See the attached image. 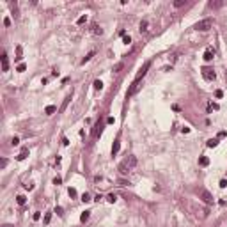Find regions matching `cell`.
Returning a JSON list of instances; mask_svg holds the SVG:
<instances>
[{"mask_svg":"<svg viewBox=\"0 0 227 227\" xmlns=\"http://www.w3.org/2000/svg\"><path fill=\"white\" fill-rule=\"evenodd\" d=\"M213 27V20L211 18H204V20H200V22H197L195 23V30H199V32H206V30H209Z\"/></svg>","mask_w":227,"mask_h":227,"instance_id":"1","label":"cell"},{"mask_svg":"<svg viewBox=\"0 0 227 227\" xmlns=\"http://www.w3.org/2000/svg\"><path fill=\"white\" fill-rule=\"evenodd\" d=\"M199 197H200L206 204H213V195H211L208 190H204V188H202V190L199 192Z\"/></svg>","mask_w":227,"mask_h":227,"instance_id":"2","label":"cell"},{"mask_svg":"<svg viewBox=\"0 0 227 227\" xmlns=\"http://www.w3.org/2000/svg\"><path fill=\"white\" fill-rule=\"evenodd\" d=\"M202 76L208 80V82H211V80H215V71H213L211 68L206 66V68H202Z\"/></svg>","mask_w":227,"mask_h":227,"instance_id":"3","label":"cell"},{"mask_svg":"<svg viewBox=\"0 0 227 227\" xmlns=\"http://www.w3.org/2000/svg\"><path fill=\"white\" fill-rule=\"evenodd\" d=\"M2 71H9V60L6 53H2Z\"/></svg>","mask_w":227,"mask_h":227,"instance_id":"4","label":"cell"},{"mask_svg":"<svg viewBox=\"0 0 227 227\" xmlns=\"http://www.w3.org/2000/svg\"><path fill=\"white\" fill-rule=\"evenodd\" d=\"M126 165L130 169H133V167H137V156H130L128 160H126Z\"/></svg>","mask_w":227,"mask_h":227,"instance_id":"5","label":"cell"},{"mask_svg":"<svg viewBox=\"0 0 227 227\" xmlns=\"http://www.w3.org/2000/svg\"><path fill=\"white\" fill-rule=\"evenodd\" d=\"M213 57H215V53H213L211 50H206V52H204V60H206V62H211Z\"/></svg>","mask_w":227,"mask_h":227,"instance_id":"6","label":"cell"},{"mask_svg":"<svg viewBox=\"0 0 227 227\" xmlns=\"http://www.w3.org/2000/svg\"><path fill=\"white\" fill-rule=\"evenodd\" d=\"M14 59L18 60V62H20V60H22V59H23V48H22V46H20V45L16 46V57H14Z\"/></svg>","mask_w":227,"mask_h":227,"instance_id":"7","label":"cell"},{"mask_svg":"<svg viewBox=\"0 0 227 227\" xmlns=\"http://www.w3.org/2000/svg\"><path fill=\"white\" fill-rule=\"evenodd\" d=\"M119 149H121V142L115 140V142H114V146H112V156H115V154L119 153Z\"/></svg>","mask_w":227,"mask_h":227,"instance_id":"8","label":"cell"},{"mask_svg":"<svg viewBox=\"0 0 227 227\" xmlns=\"http://www.w3.org/2000/svg\"><path fill=\"white\" fill-rule=\"evenodd\" d=\"M199 165H200V167H208V165H209V158L208 156H200L199 158Z\"/></svg>","mask_w":227,"mask_h":227,"instance_id":"9","label":"cell"},{"mask_svg":"<svg viewBox=\"0 0 227 227\" xmlns=\"http://www.w3.org/2000/svg\"><path fill=\"white\" fill-rule=\"evenodd\" d=\"M55 112H57V107H55V105H48V107L45 108V114H46V115H52V114H55Z\"/></svg>","mask_w":227,"mask_h":227,"instance_id":"10","label":"cell"},{"mask_svg":"<svg viewBox=\"0 0 227 227\" xmlns=\"http://www.w3.org/2000/svg\"><path fill=\"white\" fill-rule=\"evenodd\" d=\"M27 154H29V149H23L22 153H20V154L16 156V160H18V161H22V160H25V158H27Z\"/></svg>","mask_w":227,"mask_h":227,"instance_id":"11","label":"cell"},{"mask_svg":"<svg viewBox=\"0 0 227 227\" xmlns=\"http://www.w3.org/2000/svg\"><path fill=\"white\" fill-rule=\"evenodd\" d=\"M206 146H208V147H216V146H218V138H209Z\"/></svg>","mask_w":227,"mask_h":227,"instance_id":"12","label":"cell"},{"mask_svg":"<svg viewBox=\"0 0 227 227\" xmlns=\"http://www.w3.org/2000/svg\"><path fill=\"white\" fill-rule=\"evenodd\" d=\"M119 170H121V174H126V172L130 170V167H128V165H126V161L119 165Z\"/></svg>","mask_w":227,"mask_h":227,"instance_id":"13","label":"cell"},{"mask_svg":"<svg viewBox=\"0 0 227 227\" xmlns=\"http://www.w3.org/2000/svg\"><path fill=\"white\" fill-rule=\"evenodd\" d=\"M69 99H71V94H68V96H66V99H64V103H62V107H60V112H64V110H66V107H68Z\"/></svg>","mask_w":227,"mask_h":227,"instance_id":"14","label":"cell"},{"mask_svg":"<svg viewBox=\"0 0 227 227\" xmlns=\"http://www.w3.org/2000/svg\"><path fill=\"white\" fill-rule=\"evenodd\" d=\"M89 216H91V211H84V213H82V216H80V222H87Z\"/></svg>","mask_w":227,"mask_h":227,"instance_id":"15","label":"cell"},{"mask_svg":"<svg viewBox=\"0 0 227 227\" xmlns=\"http://www.w3.org/2000/svg\"><path fill=\"white\" fill-rule=\"evenodd\" d=\"M92 57H94V52H89V53H87V55L84 57V60H82V64H85V62H89V60H91Z\"/></svg>","mask_w":227,"mask_h":227,"instance_id":"16","label":"cell"},{"mask_svg":"<svg viewBox=\"0 0 227 227\" xmlns=\"http://www.w3.org/2000/svg\"><path fill=\"white\" fill-rule=\"evenodd\" d=\"M16 202H18L20 206H23V204L27 202V199H25V195H18V197H16Z\"/></svg>","mask_w":227,"mask_h":227,"instance_id":"17","label":"cell"},{"mask_svg":"<svg viewBox=\"0 0 227 227\" xmlns=\"http://www.w3.org/2000/svg\"><path fill=\"white\" fill-rule=\"evenodd\" d=\"M92 85H94V89H96V91H101V89H103V82H101V80H96Z\"/></svg>","mask_w":227,"mask_h":227,"instance_id":"18","label":"cell"},{"mask_svg":"<svg viewBox=\"0 0 227 227\" xmlns=\"http://www.w3.org/2000/svg\"><path fill=\"white\" fill-rule=\"evenodd\" d=\"M223 6V2H209V7L211 9H218V7H222Z\"/></svg>","mask_w":227,"mask_h":227,"instance_id":"19","label":"cell"},{"mask_svg":"<svg viewBox=\"0 0 227 227\" xmlns=\"http://www.w3.org/2000/svg\"><path fill=\"white\" fill-rule=\"evenodd\" d=\"M85 22H87V14H84V16H80V18L76 20V23H78V25H82V23H85Z\"/></svg>","mask_w":227,"mask_h":227,"instance_id":"20","label":"cell"},{"mask_svg":"<svg viewBox=\"0 0 227 227\" xmlns=\"http://www.w3.org/2000/svg\"><path fill=\"white\" fill-rule=\"evenodd\" d=\"M184 4H186V0H176V2H174V7H183Z\"/></svg>","mask_w":227,"mask_h":227,"instance_id":"21","label":"cell"},{"mask_svg":"<svg viewBox=\"0 0 227 227\" xmlns=\"http://www.w3.org/2000/svg\"><path fill=\"white\" fill-rule=\"evenodd\" d=\"M92 32H94L96 36H101V34H103V29H101V27H98V25H94V30H92Z\"/></svg>","mask_w":227,"mask_h":227,"instance_id":"22","label":"cell"},{"mask_svg":"<svg viewBox=\"0 0 227 227\" xmlns=\"http://www.w3.org/2000/svg\"><path fill=\"white\" fill-rule=\"evenodd\" d=\"M68 193H69V197H71V199H76V195H78L75 188H69V190H68Z\"/></svg>","mask_w":227,"mask_h":227,"instance_id":"23","label":"cell"},{"mask_svg":"<svg viewBox=\"0 0 227 227\" xmlns=\"http://www.w3.org/2000/svg\"><path fill=\"white\" fill-rule=\"evenodd\" d=\"M82 200H84V202H91V200H92V199H91V195H89V193H87V192H85V193H84V195H82Z\"/></svg>","mask_w":227,"mask_h":227,"instance_id":"24","label":"cell"},{"mask_svg":"<svg viewBox=\"0 0 227 227\" xmlns=\"http://www.w3.org/2000/svg\"><path fill=\"white\" fill-rule=\"evenodd\" d=\"M25 69H27V66H25V64H18V68H16V71H18V73H23Z\"/></svg>","mask_w":227,"mask_h":227,"instance_id":"25","label":"cell"},{"mask_svg":"<svg viewBox=\"0 0 227 227\" xmlns=\"http://www.w3.org/2000/svg\"><path fill=\"white\" fill-rule=\"evenodd\" d=\"M55 213H57L59 216H62V215H64V209L60 208V206H57V208H55Z\"/></svg>","mask_w":227,"mask_h":227,"instance_id":"26","label":"cell"},{"mask_svg":"<svg viewBox=\"0 0 227 227\" xmlns=\"http://www.w3.org/2000/svg\"><path fill=\"white\" fill-rule=\"evenodd\" d=\"M107 200H108V202H112V204H114V202H115V200H117V197H115V195H114V193H110V195H108V197H107Z\"/></svg>","mask_w":227,"mask_h":227,"instance_id":"27","label":"cell"},{"mask_svg":"<svg viewBox=\"0 0 227 227\" xmlns=\"http://www.w3.org/2000/svg\"><path fill=\"white\" fill-rule=\"evenodd\" d=\"M122 43H124V45H130V43H131V37H130V36H124V37H122Z\"/></svg>","mask_w":227,"mask_h":227,"instance_id":"28","label":"cell"},{"mask_svg":"<svg viewBox=\"0 0 227 227\" xmlns=\"http://www.w3.org/2000/svg\"><path fill=\"white\" fill-rule=\"evenodd\" d=\"M222 96H223V91L222 89H216L215 91V98H222Z\"/></svg>","mask_w":227,"mask_h":227,"instance_id":"29","label":"cell"},{"mask_svg":"<svg viewBox=\"0 0 227 227\" xmlns=\"http://www.w3.org/2000/svg\"><path fill=\"white\" fill-rule=\"evenodd\" d=\"M32 218H34V222H37V220L41 218V213H39V211H36V213L32 215Z\"/></svg>","mask_w":227,"mask_h":227,"instance_id":"30","label":"cell"},{"mask_svg":"<svg viewBox=\"0 0 227 227\" xmlns=\"http://www.w3.org/2000/svg\"><path fill=\"white\" fill-rule=\"evenodd\" d=\"M50 220H52V213H46L45 215V223H50Z\"/></svg>","mask_w":227,"mask_h":227,"instance_id":"31","label":"cell"},{"mask_svg":"<svg viewBox=\"0 0 227 227\" xmlns=\"http://www.w3.org/2000/svg\"><path fill=\"white\" fill-rule=\"evenodd\" d=\"M11 144H13V146H18V144H20V138H18V137H13Z\"/></svg>","mask_w":227,"mask_h":227,"instance_id":"32","label":"cell"},{"mask_svg":"<svg viewBox=\"0 0 227 227\" xmlns=\"http://www.w3.org/2000/svg\"><path fill=\"white\" fill-rule=\"evenodd\" d=\"M6 167H7V160L4 158L2 161H0V169H6Z\"/></svg>","mask_w":227,"mask_h":227,"instance_id":"33","label":"cell"},{"mask_svg":"<svg viewBox=\"0 0 227 227\" xmlns=\"http://www.w3.org/2000/svg\"><path fill=\"white\" fill-rule=\"evenodd\" d=\"M140 30H147V22H142L140 23Z\"/></svg>","mask_w":227,"mask_h":227,"instance_id":"34","label":"cell"},{"mask_svg":"<svg viewBox=\"0 0 227 227\" xmlns=\"http://www.w3.org/2000/svg\"><path fill=\"white\" fill-rule=\"evenodd\" d=\"M60 183H62V179H60L59 176H57V177H53V184H60Z\"/></svg>","mask_w":227,"mask_h":227,"instance_id":"35","label":"cell"},{"mask_svg":"<svg viewBox=\"0 0 227 227\" xmlns=\"http://www.w3.org/2000/svg\"><path fill=\"white\" fill-rule=\"evenodd\" d=\"M126 184H130V183L124 181V179H119V186H126Z\"/></svg>","mask_w":227,"mask_h":227,"instance_id":"36","label":"cell"},{"mask_svg":"<svg viewBox=\"0 0 227 227\" xmlns=\"http://www.w3.org/2000/svg\"><path fill=\"white\" fill-rule=\"evenodd\" d=\"M4 25H6V27L11 25V18H6V20H4Z\"/></svg>","mask_w":227,"mask_h":227,"instance_id":"37","label":"cell"},{"mask_svg":"<svg viewBox=\"0 0 227 227\" xmlns=\"http://www.w3.org/2000/svg\"><path fill=\"white\" fill-rule=\"evenodd\" d=\"M225 186H227V181L222 179V181H220V188H225Z\"/></svg>","mask_w":227,"mask_h":227,"instance_id":"38","label":"cell"},{"mask_svg":"<svg viewBox=\"0 0 227 227\" xmlns=\"http://www.w3.org/2000/svg\"><path fill=\"white\" fill-rule=\"evenodd\" d=\"M62 146H69V140H68V138H66V137H64V138H62Z\"/></svg>","mask_w":227,"mask_h":227,"instance_id":"39","label":"cell"},{"mask_svg":"<svg viewBox=\"0 0 227 227\" xmlns=\"http://www.w3.org/2000/svg\"><path fill=\"white\" fill-rule=\"evenodd\" d=\"M121 69H122V62H119V64L115 66V71H121Z\"/></svg>","mask_w":227,"mask_h":227,"instance_id":"40","label":"cell"},{"mask_svg":"<svg viewBox=\"0 0 227 227\" xmlns=\"http://www.w3.org/2000/svg\"><path fill=\"white\" fill-rule=\"evenodd\" d=\"M225 135H227V133H225V131H220V133H218V138H223V137H225Z\"/></svg>","mask_w":227,"mask_h":227,"instance_id":"41","label":"cell"},{"mask_svg":"<svg viewBox=\"0 0 227 227\" xmlns=\"http://www.w3.org/2000/svg\"><path fill=\"white\" fill-rule=\"evenodd\" d=\"M4 227H13V225H9V223H6V225H4Z\"/></svg>","mask_w":227,"mask_h":227,"instance_id":"42","label":"cell"}]
</instances>
